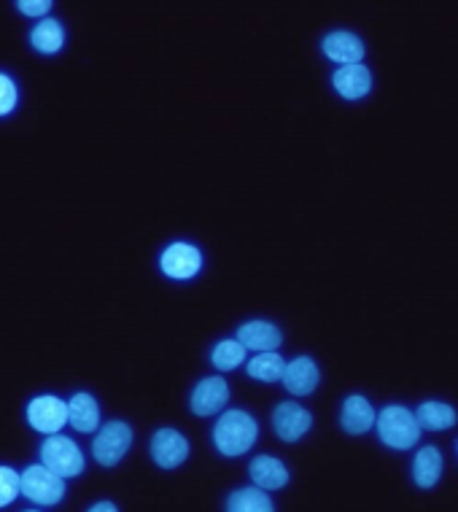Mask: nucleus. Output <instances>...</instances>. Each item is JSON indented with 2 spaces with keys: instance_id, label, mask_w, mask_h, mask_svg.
Wrapping results in <instances>:
<instances>
[{
  "instance_id": "1",
  "label": "nucleus",
  "mask_w": 458,
  "mask_h": 512,
  "mask_svg": "<svg viewBox=\"0 0 458 512\" xmlns=\"http://www.w3.org/2000/svg\"><path fill=\"white\" fill-rule=\"evenodd\" d=\"M259 426L246 410H227L213 426V442L224 456H243L254 448Z\"/></svg>"
},
{
  "instance_id": "2",
  "label": "nucleus",
  "mask_w": 458,
  "mask_h": 512,
  "mask_svg": "<svg viewBox=\"0 0 458 512\" xmlns=\"http://www.w3.org/2000/svg\"><path fill=\"white\" fill-rule=\"evenodd\" d=\"M375 426H378L380 440L394 451L413 448L418 437H421V426L415 421V413L402 405H388L386 410H380V415L375 418Z\"/></svg>"
},
{
  "instance_id": "3",
  "label": "nucleus",
  "mask_w": 458,
  "mask_h": 512,
  "mask_svg": "<svg viewBox=\"0 0 458 512\" xmlns=\"http://www.w3.org/2000/svg\"><path fill=\"white\" fill-rule=\"evenodd\" d=\"M41 461L46 469H52L54 475L68 480V477H79L84 472V453L71 437L65 434H49L41 445Z\"/></svg>"
},
{
  "instance_id": "4",
  "label": "nucleus",
  "mask_w": 458,
  "mask_h": 512,
  "mask_svg": "<svg viewBox=\"0 0 458 512\" xmlns=\"http://www.w3.org/2000/svg\"><path fill=\"white\" fill-rule=\"evenodd\" d=\"M130 445H133V426H127L124 421H108L92 442V456L100 467H116L124 459V453L130 451Z\"/></svg>"
},
{
  "instance_id": "5",
  "label": "nucleus",
  "mask_w": 458,
  "mask_h": 512,
  "mask_svg": "<svg viewBox=\"0 0 458 512\" xmlns=\"http://www.w3.org/2000/svg\"><path fill=\"white\" fill-rule=\"evenodd\" d=\"M19 494H25L30 502L36 504H57L65 496V480L57 477L52 469H46L44 464H33L25 469L22 483H19Z\"/></svg>"
},
{
  "instance_id": "6",
  "label": "nucleus",
  "mask_w": 458,
  "mask_h": 512,
  "mask_svg": "<svg viewBox=\"0 0 458 512\" xmlns=\"http://www.w3.org/2000/svg\"><path fill=\"white\" fill-rule=\"evenodd\" d=\"M27 421L36 432L60 434V429L68 424V405L60 397H36L27 405Z\"/></svg>"
},
{
  "instance_id": "7",
  "label": "nucleus",
  "mask_w": 458,
  "mask_h": 512,
  "mask_svg": "<svg viewBox=\"0 0 458 512\" xmlns=\"http://www.w3.org/2000/svg\"><path fill=\"white\" fill-rule=\"evenodd\" d=\"M186 456H189V440H186L184 434L170 429V426L154 434V440H151V459H154L159 469L181 467Z\"/></svg>"
},
{
  "instance_id": "8",
  "label": "nucleus",
  "mask_w": 458,
  "mask_h": 512,
  "mask_svg": "<svg viewBox=\"0 0 458 512\" xmlns=\"http://www.w3.org/2000/svg\"><path fill=\"white\" fill-rule=\"evenodd\" d=\"M159 267H162V273L168 275V278L186 281V278H194V275L200 273L203 254L194 246H189V243H170L162 259H159Z\"/></svg>"
},
{
  "instance_id": "9",
  "label": "nucleus",
  "mask_w": 458,
  "mask_h": 512,
  "mask_svg": "<svg viewBox=\"0 0 458 512\" xmlns=\"http://www.w3.org/2000/svg\"><path fill=\"white\" fill-rule=\"evenodd\" d=\"M273 426L275 434H278L283 442H297L300 437H305V434L310 432L313 415H310L305 407L294 405V402H281V405L275 407Z\"/></svg>"
},
{
  "instance_id": "10",
  "label": "nucleus",
  "mask_w": 458,
  "mask_h": 512,
  "mask_svg": "<svg viewBox=\"0 0 458 512\" xmlns=\"http://www.w3.org/2000/svg\"><path fill=\"white\" fill-rule=\"evenodd\" d=\"M283 386L286 391H291L294 397H305V394H313L321 380V372H318L316 362L310 356H300L294 362H286V370H283Z\"/></svg>"
},
{
  "instance_id": "11",
  "label": "nucleus",
  "mask_w": 458,
  "mask_h": 512,
  "mask_svg": "<svg viewBox=\"0 0 458 512\" xmlns=\"http://www.w3.org/2000/svg\"><path fill=\"white\" fill-rule=\"evenodd\" d=\"M238 343L243 348L256 351V354H267V351H275L283 343V335L281 329L270 324V321H248L238 329Z\"/></svg>"
},
{
  "instance_id": "12",
  "label": "nucleus",
  "mask_w": 458,
  "mask_h": 512,
  "mask_svg": "<svg viewBox=\"0 0 458 512\" xmlns=\"http://www.w3.org/2000/svg\"><path fill=\"white\" fill-rule=\"evenodd\" d=\"M229 386L224 378H205L203 383H197V389L192 391V413L194 415H213L219 413L221 407L227 405Z\"/></svg>"
},
{
  "instance_id": "13",
  "label": "nucleus",
  "mask_w": 458,
  "mask_h": 512,
  "mask_svg": "<svg viewBox=\"0 0 458 512\" xmlns=\"http://www.w3.org/2000/svg\"><path fill=\"white\" fill-rule=\"evenodd\" d=\"M332 84L345 100H359L370 92L372 73L370 68H364L362 62L359 65H340V71L332 76Z\"/></svg>"
},
{
  "instance_id": "14",
  "label": "nucleus",
  "mask_w": 458,
  "mask_h": 512,
  "mask_svg": "<svg viewBox=\"0 0 458 512\" xmlns=\"http://www.w3.org/2000/svg\"><path fill=\"white\" fill-rule=\"evenodd\" d=\"M324 54L340 65H359L364 57V44L362 38H356L353 33L337 30L324 38Z\"/></svg>"
},
{
  "instance_id": "15",
  "label": "nucleus",
  "mask_w": 458,
  "mask_h": 512,
  "mask_svg": "<svg viewBox=\"0 0 458 512\" xmlns=\"http://www.w3.org/2000/svg\"><path fill=\"white\" fill-rule=\"evenodd\" d=\"M248 475L254 480V486L262 488V491H278L289 483V469L273 456H256L248 467Z\"/></svg>"
},
{
  "instance_id": "16",
  "label": "nucleus",
  "mask_w": 458,
  "mask_h": 512,
  "mask_svg": "<svg viewBox=\"0 0 458 512\" xmlns=\"http://www.w3.org/2000/svg\"><path fill=\"white\" fill-rule=\"evenodd\" d=\"M375 418H378V415H375L372 405L364 397L353 394V397L345 399L343 415H340V424H343V429L348 434L370 432L372 426H375Z\"/></svg>"
},
{
  "instance_id": "17",
  "label": "nucleus",
  "mask_w": 458,
  "mask_h": 512,
  "mask_svg": "<svg viewBox=\"0 0 458 512\" xmlns=\"http://www.w3.org/2000/svg\"><path fill=\"white\" fill-rule=\"evenodd\" d=\"M68 424L76 429V432H95L100 426V407H97L95 397L92 394H76V397L68 402Z\"/></svg>"
},
{
  "instance_id": "18",
  "label": "nucleus",
  "mask_w": 458,
  "mask_h": 512,
  "mask_svg": "<svg viewBox=\"0 0 458 512\" xmlns=\"http://www.w3.org/2000/svg\"><path fill=\"white\" fill-rule=\"evenodd\" d=\"M442 475V453L437 448H421L413 461V477L421 488H434Z\"/></svg>"
},
{
  "instance_id": "19",
  "label": "nucleus",
  "mask_w": 458,
  "mask_h": 512,
  "mask_svg": "<svg viewBox=\"0 0 458 512\" xmlns=\"http://www.w3.org/2000/svg\"><path fill=\"white\" fill-rule=\"evenodd\" d=\"M415 421L421 429H429V432H442V429H450L456 424V410L445 402H423L415 413Z\"/></svg>"
},
{
  "instance_id": "20",
  "label": "nucleus",
  "mask_w": 458,
  "mask_h": 512,
  "mask_svg": "<svg viewBox=\"0 0 458 512\" xmlns=\"http://www.w3.org/2000/svg\"><path fill=\"white\" fill-rule=\"evenodd\" d=\"M227 512H275V504L262 488H240L229 494Z\"/></svg>"
},
{
  "instance_id": "21",
  "label": "nucleus",
  "mask_w": 458,
  "mask_h": 512,
  "mask_svg": "<svg viewBox=\"0 0 458 512\" xmlns=\"http://www.w3.org/2000/svg\"><path fill=\"white\" fill-rule=\"evenodd\" d=\"M30 44L36 46L41 54H57L65 44V30L57 19H41L36 27H33V33H30Z\"/></svg>"
},
{
  "instance_id": "22",
  "label": "nucleus",
  "mask_w": 458,
  "mask_h": 512,
  "mask_svg": "<svg viewBox=\"0 0 458 512\" xmlns=\"http://www.w3.org/2000/svg\"><path fill=\"white\" fill-rule=\"evenodd\" d=\"M283 370H286V362H283V356H278L275 351L256 354L254 359L248 362V375L254 380H262V383H275V380H281Z\"/></svg>"
},
{
  "instance_id": "23",
  "label": "nucleus",
  "mask_w": 458,
  "mask_h": 512,
  "mask_svg": "<svg viewBox=\"0 0 458 512\" xmlns=\"http://www.w3.org/2000/svg\"><path fill=\"white\" fill-rule=\"evenodd\" d=\"M211 359L219 370H235V367H240V364L246 362V348H243L238 340H221V343L213 348Z\"/></svg>"
},
{
  "instance_id": "24",
  "label": "nucleus",
  "mask_w": 458,
  "mask_h": 512,
  "mask_svg": "<svg viewBox=\"0 0 458 512\" xmlns=\"http://www.w3.org/2000/svg\"><path fill=\"white\" fill-rule=\"evenodd\" d=\"M19 483H22V475H19L17 469L0 467V507H9L17 499Z\"/></svg>"
},
{
  "instance_id": "25",
  "label": "nucleus",
  "mask_w": 458,
  "mask_h": 512,
  "mask_svg": "<svg viewBox=\"0 0 458 512\" xmlns=\"http://www.w3.org/2000/svg\"><path fill=\"white\" fill-rule=\"evenodd\" d=\"M17 84L6 76V73H0V116L11 114L14 108H17Z\"/></svg>"
},
{
  "instance_id": "26",
  "label": "nucleus",
  "mask_w": 458,
  "mask_h": 512,
  "mask_svg": "<svg viewBox=\"0 0 458 512\" xmlns=\"http://www.w3.org/2000/svg\"><path fill=\"white\" fill-rule=\"evenodd\" d=\"M17 9L25 17H46L52 11V3L49 0H22V3H17Z\"/></svg>"
},
{
  "instance_id": "27",
  "label": "nucleus",
  "mask_w": 458,
  "mask_h": 512,
  "mask_svg": "<svg viewBox=\"0 0 458 512\" xmlns=\"http://www.w3.org/2000/svg\"><path fill=\"white\" fill-rule=\"evenodd\" d=\"M89 512H119L114 502H97L95 507H89Z\"/></svg>"
},
{
  "instance_id": "28",
  "label": "nucleus",
  "mask_w": 458,
  "mask_h": 512,
  "mask_svg": "<svg viewBox=\"0 0 458 512\" xmlns=\"http://www.w3.org/2000/svg\"><path fill=\"white\" fill-rule=\"evenodd\" d=\"M25 512H38V510H25Z\"/></svg>"
}]
</instances>
